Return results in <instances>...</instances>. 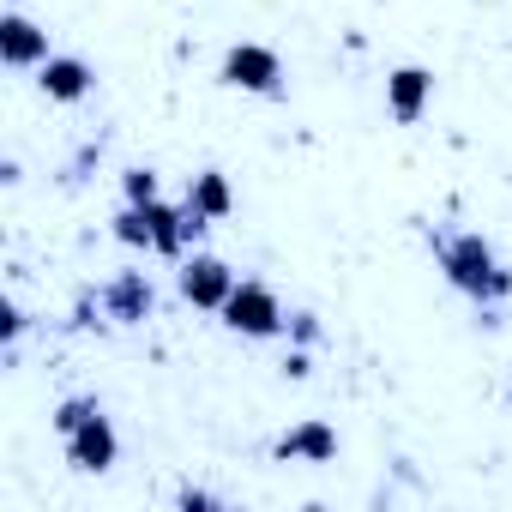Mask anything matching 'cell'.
Masks as SVG:
<instances>
[{
  "label": "cell",
  "instance_id": "1",
  "mask_svg": "<svg viewBox=\"0 0 512 512\" xmlns=\"http://www.w3.org/2000/svg\"><path fill=\"white\" fill-rule=\"evenodd\" d=\"M428 253H434V266L446 272V284L476 302L482 314L506 308L512 302V266L494 253V241L482 229H464V223H428Z\"/></svg>",
  "mask_w": 512,
  "mask_h": 512
},
{
  "label": "cell",
  "instance_id": "2",
  "mask_svg": "<svg viewBox=\"0 0 512 512\" xmlns=\"http://www.w3.org/2000/svg\"><path fill=\"white\" fill-rule=\"evenodd\" d=\"M235 338H284L290 332V314H284V296L266 284V278H241L217 314Z\"/></svg>",
  "mask_w": 512,
  "mask_h": 512
},
{
  "label": "cell",
  "instance_id": "3",
  "mask_svg": "<svg viewBox=\"0 0 512 512\" xmlns=\"http://www.w3.org/2000/svg\"><path fill=\"white\" fill-rule=\"evenodd\" d=\"M217 79H223L229 91H247V97H272V103H284V97H290L284 55H278V49H266V43H229V49H223Z\"/></svg>",
  "mask_w": 512,
  "mask_h": 512
},
{
  "label": "cell",
  "instance_id": "4",
  "mask_svg": "<svg viewBox=\"0 0 512 512\" xmlns=\"http://www.w3.org/2000/svg\"><path fill=\"white\" fill-rule=\"evenodd\" d=\"M241 278H235V266L229 260H217V253H187L181 260V272H175V290H181V302H193V308H205V314H223V302H229V290H235Z\"/></svg>",
  "mask_w": 512,
  "mask_h": 512
},
{
  "label": "cell",
  "instance_id": "5",
  "mask_svg": "<svg viewBox=\"0 0 512 512\" xmlns=\"http://www.w3.org/2000/svg\"><path fill=\"white\" fill-rule=\"evenodd\" d=\"M61 452H67V464H73V470L103 476V470H115V458H121V434H115V422H109L103 410H91V416L61 440Z\"/></svg>",
  "mask_w": 512,
  "mask_h": 512
},
{
  "label": "cell",
  "instance_id": "6",
  "mask_svg": "<svg viewBox=\"0 0 512 512\" xmlns=\"http://www.w3.org/2000/svg\"><path fill=\"white\" fill-rule=\"evenodd\" d=\"M97 308H103L109 326H145V320L157 314V290H151L145 272H115V278L97 290Z\"/></svg>",
  "mask_w": 512,
  "mask_h": 512
},
{
  "label": "cell",
  "instance_id": "7",
  "mask_svg": "<svg viewBox=\"0 0 512 512\" xmlns=\"http://www.w3.org/2000/svg\"><path fill=\"white\" fill-rule=\"evenodd\" d=\"M49 55H55V49H49V31H43L31 13H19V7L0 13V61H7L13 73H37Z\"/></svg>",
  "mask_w": 512,
  "mask_h": 512
},
{
  "label": "cell",
  "instance_id": "8",
  "mask_svg": "<svg viewBox=\"0 0 512 512\" xmlns=\"http://www.w3.org/2000/svg\"><path fill=\"white\" fill-rule=\"evenodd\" d=\"M272 458H284V464H332L338 458V428L326 416H302L296 428H284L272 440Z\"/></svg>",
  "mask_w": 512,
  "mask_h": 512
},
{
  "label": "cell",
  "instance_id": "9",
  "mask_svg": "<svg viewBox=\"0 0 512 512\" xmlns=\"http://www.w3.org/2000/svg\"><path fill=\"white\" fill-rule=\"evenodd\" d=\"M428 103H434V73L428 67H392L386 73V115L398 121V127H416L422 115H428Z\"/></svg>",
  "mask_w": 512,
  "mask_h": 512
},
{
  "label": "cell",
  "instance_id": "10",
  "mask_svg": "<svg viewBox=\"0 0 512 512\" xmlns=\"http://www.w3.org/2000/svg\"><path fill=\"white\" fill-rule=\"evenodd\" d=\"M37 85H43V97L49 103H85L91 91H97V67L85 61V55H49L43 67H37Z\"/></svg>",
  "mask_w": 512,
  "mask_h": 512
},
{
  "label": "cell",
  "instance_id": "11",
  "mask_svg": "<svg viewBox=\"0 0 512 512\" xmlns=\"http://www.w3.org/2000/svg\"><path fill=\"white\" fill-rule=\"evenodd\" d=\"M187 205H193L199 217L223 223V217L235 211V187H229V175H223V169H199V175L187 181Z\"/></svg>",
  "mask_w": 512,
  "mask_h": 512
},
{
  "label": "cell",
  "instance_id": "12",
  "mask_svg": "<svg viewBox=\"0 0 512 512\" xmlns=\"http://www.w3.org/2000/svg\"><path fill=\"white\" fill-rule=\"evenodd\" d=\"M109 229H115V241H121V247H133V253H157V235H151V217H145V205H121Z\"/></svg>",
  "mask_w": 512,
  "mask_h": 512
},
{
  "label": "cell",
  "instance_id": "13",
  "mask_svg": "<svg viewBox=\"0 0 512 512\" xmlns=\"http://www.w3.org/2000/svg\"><path fill=\"white\" fill-rule=\"evenodd\" d=\"M121 199H127V205H157V199H163V181H157V169H145V163L121 169Z\"/></svg>",
  "mask_w": 512,
  "mask_h": 512
},
{
  "label": "cell",
  "instance_id": "14",
  "mask_svg": "<svg viewBox=\"0 0 512 512\" xmlns=\"http://www.w3.org/2000/svg\"><path fill=\"white\" fill-rule=\"evenodd\" d=\"M91 410H103V404H97V392H73V398H61V404H55L49 428H55V434L67 440V434H73V428H79V422H85Z\"/></svg>",
  "mask_w": 512,
  "mask_h": 512
},
{
  "label": "cell",
  "instance_id": "15",
  "mask_svg": "<svg viewBox=\"0 0 512 512\" xmlns=\"http://www.w3.org/2000/svg\"><path fill=\"white\" fill-rule=\"evenodd\" d=\"M25 326H31V320H25V308H19V302H0V344H7V350H13Z\"/></svg>",
  "mask_w": 512,
  "mask_h": 512
},
{
  "label": "cell",
  "instance_id": "16",
  "mask_svg": "<svg viewBox=\"0 0 512 512\" xmlns=\"http://www.w3.org/2000/svg\"><path fill=\"white\" fill-rule=\"evenodd\" d=\"M175 506H187V512H211V506H223V500H217L211 488H181V494H175Z\"/></svg>",
  "mask_w": 512,
  "mask_h": 512
},
{
  "label": "cell",
  "instance_id": "17",
  "mask_svg": "<svg viewBox=\"0 0 512 512\" xmlns=\"http://www.w3.org/2000/svg\"><path fill=\"white\" fill-rule=\"evenodd\" d=\"M284 374H290V380H308V356H302V350H290V362H284Z\"/></svg>",
  "mask_w": 512,
  "mask_h": 512
},
{
  "label": "cell",
  "instance_id": "18",
  "mask_svg": "<svg viewBox=\"0 0 512 512\" xmlns=\"http://www.w3.org/2000/svg\"><path fill=\"white\" fill-rule=\"evenodd\" d=\"M506 398H512V380H506Z\"/></svg>",
  "mask_w": 512,
  "mask_h": 512
}]
</instances>
